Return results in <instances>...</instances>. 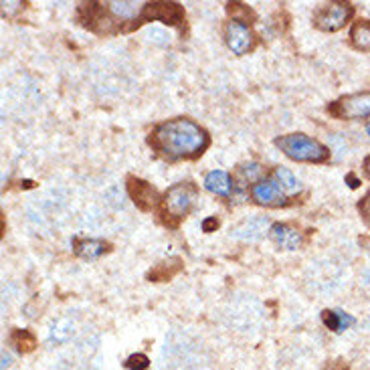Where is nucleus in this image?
Returning a JSON list of instances; mask_svg holds the SVG:
<instances>
[{
	"mask_svg": "<svg viewBox=\"0 0 370 370\" xmlns=\"http://www.w3.org/2000/svg\"><path fill=\"white\" fill-rule=\"evenodd\" d=\"M239 176L243 182H249L251 186L257 184L259 180H263V166L257 162H249V164H243L239 168Z\"/></svg>",
	"mask_w": 370,
	"mask_h": 370,
	"instance_id": "20",
	"label": "nucleus"
},
{
	"mask_svg": "<svg viewBox=\"0 0 370 370\" xmlns=\"http://www.w3.org/2000/svg\"><path fill=\"white\" fill-rule=\"evenodd\" d=\"M21 9H23V2H19V0H16V2H6V0H4V2H2V16H4V19H12V14L16 11H21Z\"/></svg>",
	"mask_w": 370,
	"mask_h": 370,
	"instance_id": "24",
	"label": "nucleus"
},
{
	"mask_svg": "<svg viewBox=\"0 0 370 370\" xmlns=\"http://www.w3.org/2000/svg\"><path fill=\"white\" fill-rule=\"evenodd\" d=\"M184 19H186L184 16V9L180 6L179 2H146L140 24L160 21V23L172 24V26H182Z\"/></svg>",
	"mask_w": 370,
	"mask_h": 370,
	"instance_id": "6",
	"label": "nucleus"
},
{
	"mask_svg": "<svg viewBox=\"0 0 370 370\" xmlns=\"http://www.w3.org/2000/svg\"><path fill=\"white\" fill-rule=\"evenodd\" d=\"M364 168H366V174H369V179H370V156L366 158V162H364Z\"/></svg>",
	"mask_w": 370,
	"mask_h": 370,
	"instance_id": "30",
	"label": "nucleus"
},
{
	"mask_svg": "<svg viewBox=\"0 0 370 370\" xmlns=\"http://www.w3.org/2000/svg\"><path fill=\"white\" fill-rule=\"evenodd\" d=\"M274 180L279 184V189L286 194H296L299 191V180L296 179V174L287 168H275Z\"/></svg>",
	"mask_w": 370,
	"mask_h": 370,
	"instance_id": "17",
	"label": "nucleus"
},
{
	"mask_svg": "<svg viewBox=\"0 0 370 370\" xmlns=\"http://www.w3.org/2000/svg\"><path fill=\"white\" fill-rule=\"evenodd\" d=\"M201 227H203L204 233H213V231L219 229V219H216V216H209V219H204Z\"/></svg>",
	"mask_w": 370,
	"mask_h": 370,
	"instance_id": "26",
	"label": "nucleus"
},
{
	"mask_svg": "<svg viewBox=\"0 0 370 370\" xmlns=\"http://www.w3.org/2000/svg\"><path fill=\"white\" fill-rule=\"evenodd\" d=\"M251 199L261 206H269V209H279V206H287L289 199L279 184L275 182L274 176L271 179L259 180L257 184L251 186Z\"/></svg>",
	"mask_w": 370,
	"mask_h": 370,
	"instance_id": "7",
	"label": "nucleus"
},
{
	"mask_svg": "<svg viewBox=\"0 0 370 370\" xmlns=\"http://www.w3.org/2000/svg\"><path fill=\"white\" fill-rule=\"evenodd\" d=\"M275 146L294 162H308V164H322L330 158V150L318 142L316 138H310L306 134H286L275 138Z\"/></svg>",
	"mask_w": 370,
	"mask_h": 370,
	"instance_id": "2",
	"label": "nucleus"
},
{
	"mask_svg": "<svg viewBox=\"0 0 370 370\" xmlns=\"http://www.w3.org/2000/svg\"><path fill=\"white\" fill-rule=\"evenodd\" d=\"M144 9H146V4L144 2H136V0H111V2L104 4L106 14L111 16L116 23H134V29L140 24Z\"/></svg>",
	"mask_w": 370,
	"mask_h": 370,
	"instance_id": "9",
	"label": "nucleus"
},
{
	"mask_svg": "<svg viewBox=\"0 0 370 370\" xmlns=\"http://www.w3.org/2000/svg\"><path fill=\"white\" fill-rule=\"evenodd\" d=\"M11 342L16 346L19 352H33L36 346V338L33 332H29V330H14V334H12Z\"/></svg>",
	"mask_w": 370,
	"mask_h": 370,
	"instance_id": "18",
	"label": "nucleus"
},
{
	"mask_svg": "<svg viewBox=\"0 0 370 370\" xmlns=\"http://www.w3.org/2000/svg\"><path fill=\"white\" fill-rule=\"evenodd\" d=\"M196 186L192 182H180L168 189L158 204V211L162 221L170 227H179V223L192 211V204L196 201Z\"/></svg>",
	"mask_w": 370,
	"mask_h": 370,
	"instance_id": "3",
	"label": "nucleus"
},
{
	"mask_svg": "<svg viewBox=\"0 0 370 370\" xmlns=\"http://www.w3.org/2000/svg\"><path fill=\"white\" fill-rule=\"evenodd\" d=\"M328 111L340 120H366L370 118V91L340 97L328 108Z\"/></svg>",
	"mask_w": 370,
	"mask_h": 370,
	"instance_id": "5",
	"label": "nucleus"
},
{
	"mask_svg": "<svg viewBox=\"0 0 370 370\" xmlns=\"http://www.w3.org/2000/svg\"><path fill=\"white\" fill-rule=\"evenodd\" d=\"M227 12L233 16V21H239V23H249L255 19V12L241 2H229Z\"/></svg>",
	"mask_w": 370,
	"mask_h": 370,
	"instance_id": "21",
	"label": "nucleus"
},
{
	"mask_svg": "<svg viewBox=\"0 0 370 370\" xmlns=\"http://www.w3.org/2000/svg\"><path fill=\"white\" fill-rule=\"evenodd\" d=\"M204 189L216 196H229L233 192V179L225 170H213L204 176Z\"/></svg>",
	"mask_w": 370,
	"mask_h": 370,
	"instance_id": "12",
	"label": "nucleus"
},
{
	"mask_svg": "<svg viewBox=\"0 0 370 370\" xmlns=\"http://www.w3.org/2000/svg\"><path fill=\"white\" fill-rule=\"evenodd\" d=\"M166 265L168 263H160V265H156L154 269L148 274V279H150V281H168L172 275L179 274L180 263L179 265H174V267H166Z\"/></svg>",
	"mask_w": 370,
	"mask_h": 370,
	"instance_id": "22",
	"label": "nucleus"
},
{
	"mask_svg": "<svg viewBox=\"0 0 370 370\" xmlns=\"http://www.w3.org/2000/svg\"><path fill=\"white\" fill-rule=\"evenodd\" d=\"M265 229H267V221L261 219V216H255V219H251L247 223L239 225L235 231H231V237L243 241H255L265 233Z\"/></svg>",
	"mask_w": 370,
	"mask_h": 370,
	"instance_id": "15",
	"label": "nucleus"
},
{
	"mask_svg": "<svg viewBox=\"0 0 370 370\" xmlns=\"http://www.w3.org/2000/svg\"><path fill=\"white\" fill-rule=\"evenodd\" d=\"M366 134H369V136H370V121H369V126H366Z\"/></svg>",
	"mask_w": 370,
	"mask_h": 370,
	"instance_id": "31",
	"label": "nucleus"
},
{
	"mask_svg": "<svg viewBox=\"0 0 370 370\" xmlns=\"http://www.w3.org/2000/svg\"><path fill=\"white\" fill-rule=\"evenodd\" d=\"M128 192H130V199L136 203V206L142 211H152L156 204H160L154 186L142 179L130 176L128 179Z\"/></svg>",
	"mask_w": 370,
	"mask_h": 370,
	"instance_id": "10",
	"label": "nucleus"
},
{
	"mask_svg": "<svg viewBox=\"0 0 370 370\" xmlns=\"http://www.w3.org/2000/svg\"><path fill=\"white\" fill-rule=\"evenodd\" d=\"M352 14H354V6L350 2H330V4H324L322 9L314 14V24L320 31L336 33L346 26Z\"/></svg>",
	"mask_w": 370,
	"mask_h": 370,
	"instance_id": "4",
	"label": "nucleus"
},
{
	"mask_svg": "<svg viewBox=\"0 0 370 370\" xmlns=\"http://www.w3.org/2000/svg\"><path fill=\"white\" fill-rule=\"evenodd\" d=\"M73 247L77 257H81L85 261H96L108 251L109 245L101 239H75Z\"/></svg>",
	"mask_w": 370,
	"mask_h": 370,
	"instance_id": "13",
	"label": "nucleus"
},
{
	"mask_svg": "<svg viewBox=\"0 0 370 370\" xmlns=\"http://www.w3.org/2000/svg\"><path fill=\"white\" fill-rule=\"evenodd\" d=\"M267 233H269V239L274 241L279 249L298 251L301 247V243H304V235L299 233L298 229L287 225V223H274Z\"/></svg>",
	"mask_w": 370,
	"mask_h": 370,
	"instance_id": "11",
	"label": "nucleus"
},
{
	"mask_svg": "<svg viewBox=\"0 0 370 370\" xmlns=\"http://www.w3.org/2000/svg\"><path fill=\"white\" fill-rule=\"evenodd\" d=\"M225 43L235 55H247L255 47V35L245 23L229 21L225 26Z\"/></svg>",
	"mask_w": 370,
	"mask_h": 370,
	"instance_id": "8",
	"label": "nucleus"
},
{
	"mask_svg": "<svg viewBox=\"0 0 370 370\" xmlns=\"http://www.w3.org/2000/svg\"><path fill=\"white\" fill-rule=\"evenodd\" d=\"M359 211H360V215H362V219H364V221L370 225V192L359 203Z\"/></svg>",
	"mask_w": 370,
	"mask_h": 370,
	"instance_id": "25",
	"label": "nucleus"
},
{
	"mask_svg": "<svg viewBox=\"0 0 370 370\" xmlns=\"http://www.w3.org/2000/svg\"><path fill=\"white\" fill-rule=\"evenodd\" d=\"M6 366H11V356L6 352H2V369H6Z\"/></svg>",
	"mask_w": 370,
	"mask_h": 370,
	"instance_id": "28",
	"label": "nucleus"
},
{
	"mask_svg": "<svg viewBox=\"0 0 370 370\" xmlns=\"http://www.w3.org/2000/svg\"><path fill=\"white\" fill-rule=\"evenodd\" d=\"M322 322L328 330H332L336 334L348 330L350 326H354V316H350L346 311L342 310H324L322 311Z\"/></svg>",
	"mask_w": 370,
	"mask_h": 370,
	"instance_id": "14",
	"label": "nucleus"
},
{
	"mask_svg": "<svg viewBox=\"0 0 370 370\" xmlns=\"http://www.w3.org/2000/svg\"><path fill=\"white\" fill-rule=\"evenodd\" d=\"M328 370H348L346 366H342V364H334V366H328Z\"/></svg>",
	"mask_w": 370,
	"mask_h": 370,
	"instance_id": "29",
	"label": "nucleus"
},
{
	"mask_svg": "<svg viewBox=\"0 0 370 370\" xmlns=\"http://www.w3.org/2000/svg\"><path fill=\"white\" fill-rule=\"evenodd\" d=\"M346 182H348V186H350V189H359V186H360V180L356 179L354 174H348Z\"/></svg>",
	"mask_w": 370,
	"mask_h": 370,
	"instance_id": "27",
	"label": "nucleus"
},
{
	"mask_svg": "<svg viewBox=\"0 0 370 370\" xmlns=\"http://www.w3.org/2000/svg\"><path fill=\"white\" fill-rule=\"evenodd\" d=\"M350 43L359 51H370V21H356L352 24Z\"/></svg>",
	"mask_w": 370,
	"mask_h": 370,
	"instance_id": "16",
	"label": "nucleus"
},
{
	"mask_svg": "<svg viewBox=\"0 0 370 370\" xmlns=\"http://www.w3.org/2000/svg\"><path fill=\"white\" fill-rule=\"evenodd\" d=\"M124 364H126V369L128 370H148V366H150V359H148L146 354H142V352H138V354L128 356Z\"/></svg>",
	"mask_w": 370,
	"mask_h": 370,
	"instance_id": "23",
	"label": "nucleus"
},
{
	"mask_svg": "<svg viewBox=\"0 0 370 370\" xmlns=\"http://www.w3.org/2000/svg\"><path fill=\"white\" fill-rule=\"evenodd\" d=\"M148 144L152 150L164 156L170 162L176 160H194L209 148L211 138L204 128L189 118H174L158 124L150 131Z\"/></svg>",
	"mask_w": 370,
	"mask_h": 370,
	"instance_id": "1",
	"label": "nucleus"
},
{
	"mask_svg": "<svg viewBox=\"0 0 370 370\" xmlns=\"http://www.w3.org/2000/svg\"><path fill=\"white\" fill-rule=\"evenodd\" d=\"M73 336V324L67 318H61L51 326V342L55 344H63Z\"/></svg>",
	"mask_w": 370,
	"mask_h": 370,
	"instance_id": "19",
	"label": "nucleus"
}]
</instances>
